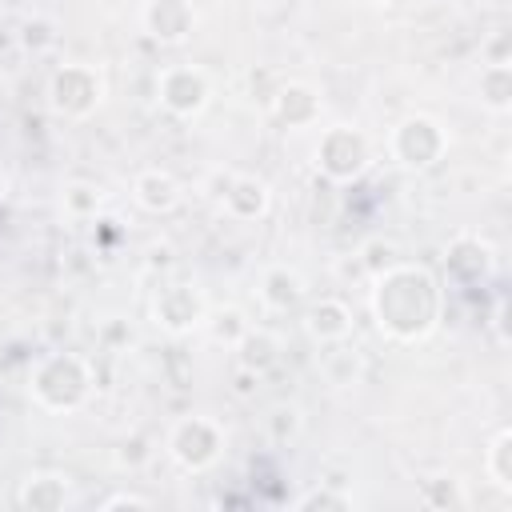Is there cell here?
<instances>
[{"label":"cell","instance_id":"cell-13","mask_svg":"<svg viewBox=\"0 0 512 512\" xmlns=\"http://www.w3.org/2000/svg\"><path fill=\"white\" fill-rule=\"evenodd\" d=\"M352 308L344 304V300H336V296H320V300H312L308 304V312H304V332L316 340V344H344L348 336H352Z\"/></svg>","mask_w":512,"mask_h":512},{"label":"cell","instance_id":"cell-8","mask_svg":"<svg viewBox=\"0 0 512 512\" xmlns=\"http://www.w3.org/2000/svg\"><path fill=\"white\" fill-rule=\"evenodd\" d=\"M152 320H156L168 336H188V332L204 328V320H208V300H204V292H200L196 284L172 280V284H164V288L156 292V300H152Z\"/></svg>","mask_w":512,"mask_h":512},{"label":"cell","instance_id":"cell-10","mask_svg":"<svg viewBox=\"0 0 512 512\" xmlns=\"http://www.w3.org/2000/svg\"><path fill=\"white\" fill-rule=\"evenodd\" d=\"M140 24H144L148 40H156L164 48H176V44H184L192 36L196 8H192V0H144Z\"/></svg>","mask_w":512,"mask_h":512},{"label":"cell","instance_id":"cell-18","mask_svg":"<svg viewBox=\"0 0 512 512\" xmlns=\"http://www.w3.org/2000/svg\"><path fill=\"white\" fill-rule=\"evenodd\" d=\"M480 104L496 116L512 112V64H484L480 68Z\"/></svg>","mask_w":512,"mask_h":512},{"label":"cell","instance_id":"cell-4","mask_svg":"<svg viewBox=\"0 0 512 512\" xmlns=\"http://www.w3.org/2000/svg\"><path fill=\"white\" fill-rule=\"evenodd\" d=\"M388 156L408 172H428L448 156V128L436 116L412 112L388 132Z\"/></svg>","mask_w":512,"mask_h":512},{"label":"cell","instance_id":"cell-3","mask_svg":"<svg viewBox=\"0 0 512 512\" xmlns=\"http://www.w3.org/2000/svg\"><path fill=\"white\" fill-rule=\"evenodd\" d=\"M316 172L328 180V184H356L368 168H372V140L364 128L356 124H332L320 132L316 140Z\"/></svg>","mask_w":512,"mask_h":512},{"label":"cell","instance_id":"cell-31","mask_svg":"<svg viewBox=\"0 0 512 512\" xmlns=\"http://www.w3.org/2000/svg\"><path fill=\"white\" fill-rule=\"evenodd\" d=\"M4 200H8V172L0 168V204H4Z\"/></svg>","mask_w":512,"mask_h":512},{"label":"cell","instance_id":"cell-12","mask_svg":"<svg viewBox=\"0 0 512 512\" xmlns=\"http://www.w3.org/2000/svg\"><path fill=\"white\" fill-rule=\"evenodd\" d=\"M216 196L232 220H260L272 208V188L260 176H224V188Z\"/></svg>","mask_w":512,"mask_h":512},{"label":"cell","instance_id":"cell-14","mask_svg":"<svg viewBox=\"0 0 512 512\" xmlns=\"http://www.w3.org/2000/svg\"><path fill=\"white\" fill-rule=\"evenodd\" d=\"M132 200H136L148 216H168V212L180 208L184 188H180V180H176L172 172H164V168H144V172L132 180Z\"/></svg>","mask_w":512,"mask_h":512},{"label":"cell","instance_id":"cell-24","mask_svg":"<svg viewBox=\"0 0 512 512\" xmlns=\"http://www.w3.org/2000/svg\"><path fill=\"white\" fill-rule=\"evenodd\" d=\"M20 44H24L28 52H44V48L56 44V32H52L48 20H28V24L20 28Z\"/></svg>","mask_w":512,"mask_h":512},{"label":"cell","instance_id":"cell-15","mask_svg":"<svg viewBox=\"0 0 512 512\" xmlns=\"http://www.w3.org/2000/svg\"><path fill=\"white\" fill-rule=\"evenodd\" d=\"M16 504L24 512H64L72 504V484L60 472H32L20 480Z\"/></svg>","mask_w":512,"mask_h":512},{"label":"cell","instance_id":"cell-6","mask_svg":"<svg viewBox=\"0 0 512 512\" xmlns=\"http://www.w3.org/2000/svg\"><path fill=\"white\" fill-rule=\"evenodd\" d=\"M224 452V428L212 416H180L168 428V456L184 468V472H208Z\"/></svg>","mask_w":512,"mask_h":512},{"label":"cell","instance_id":"cell-2","mask_svg":"<svg viewBox=\"0 0 512 512\" xmlns=\"http://www.w3.org/2000/svg\"><path fill=\"white\" fill-rule=\"evenodd\" d=\"M92 364L80 352H44L28 372V396L44 412H80L92 396Z\"/></svg>","mask_w":512,"mask_h":512},{"label":"cell","instance_id":"cell-5","mask_svg":"<svg viewBox=\"0 0 512 512\" xmlns=\"http://www.w3.org/2000/svg\"><path fill=\"white\" fill-rule=\"evenodd\" d=\"M48 108L60 116V120H88L100 104H104V76L92 68V64H60L52 76H48Z\"/></svg>","mask_w":512,"mask_h":512},{"label":"cell","instance_id":"cell-27","mask_svg":"<svg viewBox=\"0 0 512 512\" xmlns=\"http://www.w3.org/2000/svg\"><path fill=\"white\" fill-rule=\"evenodd\" d=\"M100 512H116V508H152V500L148 496H136V492H112V496H104L100 504H96Z\"/></svg>","mask_w":512,"mask_h":512},{"label":"cell","instance_id":"cell-33","mask_svg":"<svg viewBox=\"0 0 512 512\" xmlns=\"http://www.w3.org/2000/svg\"><path fill=\"white\" fill-rule=\"evenodd\" d=\"M28 0H0V8H24Z\"/></svg>","mask_w":512,"mask_h":512},{"label":"cell","instance_id":"cell-29","mask_svg":"<svg viewBox=\"0 0 512 512\" xmlns=\"http://www.w3.org/2000/svg\"><path fill=\"white\" fill-rule=\"evenodd\" d=\"M148 456H152V448H148L140 436L124 440V444H120V452H116V460H120V464H128V468H132V464H144Z\"/></svg>","mask_w":512,"mask_h":512},{"label":"cell","instance_id":"cell-28","mask_svg":"<svg viewBox=\"0 0 512 512\" xmlns=\"http://www.w3.org/2000/svg\"><path fill=\"white\" fill-rule=\"evenodd\" d=\"M364 264H368V272H372V276H376V272H384V268L392 264V244H384V240L364 244Z\"/></svg>","mask_w":512,"mask_h":512},{"label":"cell","instance_id":"cell-21","mask_svg":"<svg viewBox=\"0 0 512 512\" xmlns=\"http://www.w3.org/2000/svg\"><path fill=\"white\" fill-rule=\"evenodd\" d=\"M292 508H300V512H348V508H356V500H352V492H340L336 488V480H328V484H320V488H308V492H300L296 500H292Z\"/></svg>","mask_w":512,"mask_h":512},{"label":"cell","instance_id":"cell-25","mask_svg":"<svg viewBox=\"0 0 512 512\" xmlns=\"http://www.w3.org/2000/svg\"><path fill=\"white\" fill-rule=\"evenodd\" d=\"M268 428H272V440H288V436H296L300 432V412L296 408H276L272 412V420H268Z\"/></svg>","mask_w":512,"mask_h":512},{"label":"cell","instance_id":"cell-9","mask_svg":"<svg viewBox=\"0 0 512 512\" xmlns=\"http://www.w3.org/2000/svg\"><path fill=\"white\" fill-rule=\"evenodd\" d=\"M492 268H496V252L480 236H456L444 248V280L456 284V288H480V284H488Z\"/></svg>","mask_w":512,"mask_h":512},{"label":"cell","instance_id":"cell-1","mask_svg":"<svg viewBox=\"0 0 512 512\" xmlns=\"http://www.w3.org/2000/svg\"><path fill=\"white\" fill-rule=\"evenodd\" d=\"M376 328L396 344H420L444 320V288L424 264L392 260L384 272L372 276L368 296Z\"/></svg>","mask_w":512,"mask_h":512},{"label":"cell","instance_id":"cell-11","mask_svg":"<svg viewBox=\"0 0 512 512\" xmlns=\"http://www.w3.org/2000/svg\"><path fill=\"white\" fill-rule=\"evenodd\" d=\"M268 108H272V116H276L284 128H312V124H320V116H324L320 92H316L312 84H304V80L280 84V88L268 96Z\"/></svg>","mask_w":512,"mask_h":512},{"label":"cell","instance_id":"cell-22","mask_svg":"<svg viewBox=\"0 0 512 512\" xmlns=\"http://www.w3.org/2000/svg\"><path fill=\"white\" fill-rule=\"evenodd\" d=\"M100 204H104V192L96 184H88V180H72L64 188V212L72 220H96L100 216Z\"/></svg>","mask_w":512,"mask_h":512},{"label":"cell","instance_id":"cell-26","mask_svg":"<svg viewBox=\"0 0 512 512\" xmlns=\"http://www.w3.org/2000/svg\"><path fill=\"white\" fill-rule=\"evenodd\" d=\"M484 64H512V40L504 28L484 40Z\"/></svg>","mask_w":512,"mask_h":512},{"label":"cell","instance_id":"cell-7","mask_svg":"<svg viewBox=\"0 0 512 512\" xmlns=\"http://www.w3.org/2000/svg\"><path fill=\"white\" fill-rule=\"evenodd\" d=\"M156 100L168 116L192 120L208 108L212 100V80L200 64H164L156 72Z\"/></svg>","mask_w":512,"mask_h":512},{"label":"cell","instance_id":"cell-17","mask_svg":"<svg viewBox=\"0 0 512 512\" xmlns=\"http://www.w3.org/2000/svg\"><path fill=\"white\" fill-rule=\"evenodd\" d=\"M232 352H236V364L248 368V372H256V376H264L268 368L280 364V340H276V332L256 328V324L240 336V344H236Z\"/></svg>","mask_w":512,"mask_h":512},{"label":"cell","instance_id":"cell-20","mask_svg":"<svg viewBox=\"0 0 512 512\" xmlns=\"http://www.w3.org/2000/svg\"><path fill=\"white\" fill-rule=\"evenodd\" d=\"M204 328L212 332V340H216V344H224V348H236V344H240V336L252 328V320H248L240 308H232V304H228V308H216V312L208 308V320H204Z\"/></svg>","mask_w":512,"mask_h":512},{"label":"cell","instance_id":"cell-23","mask_svg":"<svg viewBox=\"0 0 512 512\" xmlns=\"http://www.w3.org/2000/svg\"><path fill=\"white\" fill-rule=\"evenodd\" d=\"M420 500H424L428 508H464V504H468V496L460 492V480H452V476H432V480H424Z\"/></svg>","mask_w":512,"mask_h":512},{"label":"cell","instance_id":"cell-32","mask_svg":"<svg viewBox=\"0 0 512 512\" xmlns=\"http://www.w3.org/2000/svg\"><path fill=\"white\" fill-rule=\"evenodd\" d=\"M380 8H404V4H412V0H376Z\"/></svg>","mask_w":512,"mask_h":512},{"label":"cell","instance_id":"cell-19","mask_svg":"<svg viewBox=\"0 0 512 512\" xmlns=\"http://www.w3.org/2000/svg\"><path fill=\"white\" fill-rule=\"evenodd\" d=\"M484 476L492 488L512 492V428H500L484 448Z\"/></svg>","mask_w":512,"mask_h":512},{"label":"cell","instance_id":"cell-16","mask_svg":"<svg viewBox=\"0 0 512 512\" xmlns=\"http://www.w3.org/2000/svg\"><path fill=\"white\" fill-rule=\"evenodd\" d=\"M300 300H304V276L296 268H288V264L264 268V276H260V304L268 312L284 316V312L300 308Z\"/></svg>","mask_w":512,"mask_h":512},{"label":"cell","instance_id":"cell-30","mask_svg":"<svg viewBox=\"0 0 512 512\" xmlns=\"http://www.w3.org/2000/svg\"><path fill=\"white\" fill-rule=\"evenodd\" d=\"M256 380H260L256 372H248V368L236 364V392H240V396H252V384H256Z\"/></svg>","mask_w":512,"mask_h":512}]
</instances>
